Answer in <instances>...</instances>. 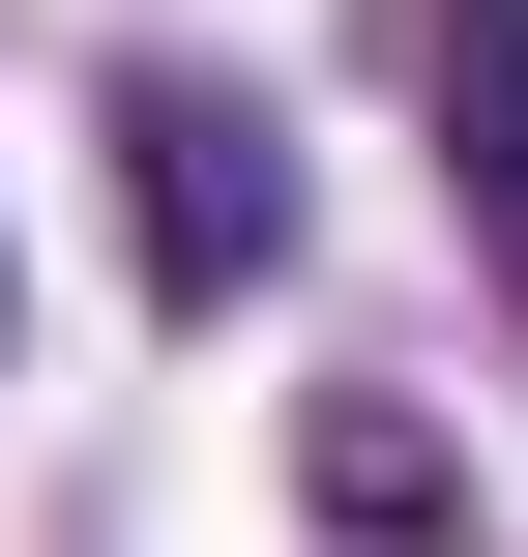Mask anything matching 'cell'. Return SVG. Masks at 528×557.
Here are the masks:
<instances>
[{
  "label": "cell",
  "mask_w": 528,
  "mask_h": 557,
  "mask_svg": "<svg viewBox=\"0 0 528 557\" xmlns=\"http://www.w3.org/2000/svg\"><path fill=\"white\" fill-rule=\"evenodd\" d=\"M118 206H147V323H235L294 264V117L206 59H118Z\"/></svg>",
  "instance_id": "6da1fadb"
},
{
  "label": "cell",
  "mask_w": 528,
  "mask_h": 557,
  "mask_svg": "<svg viewBox=\"0 0 528 557\" xmlns=\"http://www.w3.org/2000/svg\"><path fill=\"white\" fill-rule=\"evenodd\" d=\"M412 29V88H441V206H470V264L528 294V0H382Z\"/></svg>",
  "instance_id": "7a4b0ae2"
}]
</instances>
